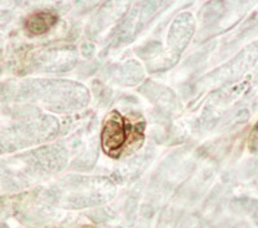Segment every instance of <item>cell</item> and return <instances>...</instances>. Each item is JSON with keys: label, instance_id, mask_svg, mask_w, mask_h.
I'll use <instances>...</instances> for the list:
<instances>
[{"label": "cell", "instance_id": "cell-3", "mask_svg": "<svg viewBox=\"0 0 258 228\" xmlns=\"http://www.w3.org/2000/svg\"><path fill=\"white\" fill-rule=\"evenodd\" d=\"M79 228H94V227H92V225H83V227H79Z\"/></svg>", "mask_w": 258, "mask_h": 228}, {"label": "cell", "instance_id": "cell-1", "mask_svg": "<svg viewBox=\"0 0 258 228\" xmlns=\"http://www.w3.org/2000/svg\"><path fill=\"white\" fill-rule=\"evenodd\" d=\"M129 132L125 119L117 111L110 112L105 117L101 130V144L103 151L111 158H117L128 142Z\"/></svg>", "mask_w": 258, "mask_h": 228}, {"label": "cell", "instance_id": "cell-2", "mask_svg": "<svg viewBox=\"0 0 258 228\" xmlns=\"http://www.w3.org/2000/svg\"><path fill=\"white\" fill-rule=\"evenodd\" d=\"M57 22V16L52 12H36L25 21V30L31 35H43Z\"/></svg>", "mask_w": 258, "mask_h": 228}]
</instances>
